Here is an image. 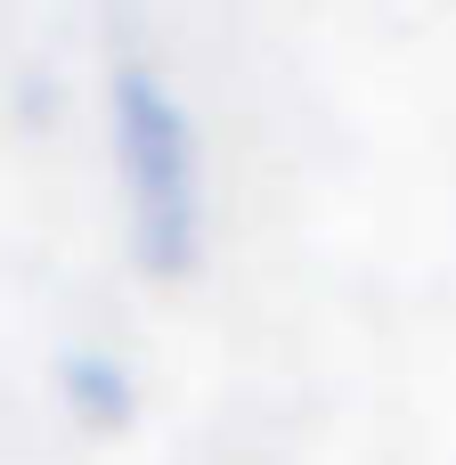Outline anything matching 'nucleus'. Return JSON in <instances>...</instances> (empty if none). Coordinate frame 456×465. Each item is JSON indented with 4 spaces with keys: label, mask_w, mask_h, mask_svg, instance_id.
<instances>
[{
    "label": "nucleus",
    "mask_w": 456,
    "mask_h": 465,
    "mask_svg": "<svg viewBox=\"0 0 456 465\" xmlns=\"http://www.w3.org/2000/svg\"><path fill=\"white\" fill-rule=\"evenodd\" d=\"M114 163H122V196H131V237L147 253V270H188L204 253V163H196V114L179 106V90L147 65L122 57L114 82Z\"/></svg>",
    "instance_id": "1"
},
{
    "label": "nucleus",
    "mask_w": 456,
    "mask_h": 465,
    "mask_svg": "<svg viewBox=\"0 0 456 465\" xmlns=\"http://www.w3.org/2000/svg\"><path fill=\"white\" fill-rule=\"evenodd\" d=\"M57 384H65V401L90 425H122L131 417V368L114 351H98V343H65L57 351Z\"/></svg>",
    "instance_id": "2"
}]
</instances>
